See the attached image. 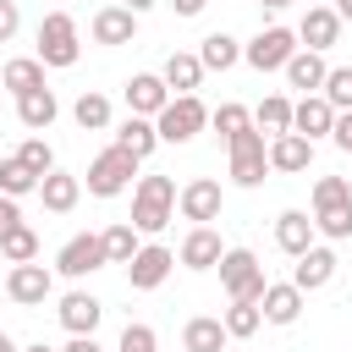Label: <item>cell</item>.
I'll return each mask as SVG.
<instances>
[{
  "label": "cell",
  "instance_id": "9c48e42d",
  "mask_svg": "<svg viewBox=\"0 0 352 352\" xmlns=\"http://www.w3.org/2000/svg\"><path fill=\"white\" fill-rule=\"evenodd\" d=\"M170 270H176V253H170V248H160V242H143V248H138V258L126 264V280H132V292H154Z\"/></svg>",
  "mask_w": 352,
  "mask_h": 352
},
{
  "label": "cell",
  "instance_id": "836d02e7",
  "mask_svg": "<svg viewBox=\"0 0 352 352\" xmlns=\"http://www.w3.org/2000/svg\"><path fill=\"white\" fill-rule=\"evenodd\" d=\"M138 248H143V242H138V226H110V231H104V258H110V264H132Z\"/></svg>",
  "mask_w": 352,
  "mask_h": 352
},
{
  "label": "cell",
  "instance_id": "d6a6232c",
  "mask_svg": "<svg viewBox=\"0 0 352 352\" xmlns=\"http://www.w3.org/2000/svg\"><path fill=\"white\" fill-rule=\"evenodd\" d=\"M72 121H77L82 132H104V126H110V99H104V94H82V99L72 104Z\"/></svg>",
  "mask_w": 352,
  "mask_h": 352
},
{
  "label": "cell",
  "instance_id": "d6986e66",
  "mask_svg": "<svg viewBox=\"0 0 352 352\" xmlns=\"http://www.w3.org/2000/svg\"><path fill=\"white\" fill-rule=\"evenodd\" d=\"M314 165V143L308 138H297V132H286V138H270V170H286V176H297V170H308Z\"/></svg>",
  "mask_w": 352,
  "mask_h": 352
},
{
  "label": "cell",
  "instance_id": "d590c367",
  "mask_svg": "<svg viewBox=\"0 0 352 352\" xmlns=\"http://www.w3.org/2000/svg\"><path fill=\"white\" fill-rule=\"evenodd\" d=\"M0 253H6L11 264H33V258H38V236H33V226H16L11 236H0Z\"/></svg>",
  "mask_w": 352,
  "mask_h": 352
},
{
  "label": "cell",
  "instance_id": "44dd1931",
  "mask_svg": "<svg viewBox=\"0 0 352 352\" xmlns=\"http://www.w3.org/2000/svg\"><path fill=\"white\" fill-rule=\"evenodd\" d=\"M275 242H280V253L302 258V253L314 248V220H308L302 209H286V214L275 220Z\"/></svg>",
  "mask_w": 352,
  "mask_h": 352
},
{
  "label": "cell",
  "instance_id": "d4e9b609",
  "mask_svg": "<svg viewBox=\"0 0 352 352\" xmlns=\"http://www.w3.org/2000/svg\"><path fill=\"white\" fill-rule=\"evenodd\" d=\"M231 336H226V319H214V314H198V319H187V330H182V346L187 352H220Z\"/></svg>",
  "mask_w": 352,
  "mask_h": 352
},
{
  "label": "cell",
  "instance_id": "8fae6325",
  "mask_svg": "<svg viewBox=\"0 0 352 352\" xmlns=\"http://www.w3.org/2000/svg\"><path fill=\"white\" fill-rule=\"evenodd\" d=\"M292 132L297 138H324V132H336V110H330V99L324 94H302L297 104H292Z\"/></svg>",
  "mask_w": 352,
  "mask_h": 352
},
{
  "label": "cell",
  "instance_id": "3957f363",
  "mask_svg": "<svg viewBox=\"0 0 352 352\" xmlns=\"http://www.w3.org/2000/svg\"><path fill=\"white\" fill-rule=\"evenodd\" d=\"M154 126H160V143H192V138L209 126V110H204L198 94H176V99L154 116Z\"/></svg>",
  "mask_w": 352,
  "mask_h": 352
},
{
  "label": "cell",
  "instance_id": "b9f144b4",
  "mask_svg": "<svg viewBox=\"0 0 352 352\" xmlns=\"http://www.w3.org/2000/svg\"><path fill=\"white\" fill-rule=\"evenodd\" d=\"M16 28H22L16 0H0V44H11V38H16Z\"/></svg>",
  "mask_w": 352,
  "mask_h": 352
},
{
  "label": "cell",
  "instance_id": "f5cc1de1",
  "mask_svg": "<svg viewBox=\"0 0 352 352\" xmlns=\"http://www.w3.org/2000/svg\"><path fill=\"white\" fill-rule=\"evenodd\" d=\"M308 6H330V0H308Z\"/></svg>",
  "mask_w": 352,
  "mask_h": 352
},
{
  "label": "cell",
  "instance_id": "f1b7e54d",
  "mask_svg": "<svg viewBox=\"0 0 352 352\" xmlns=\"http://www.w3.org/2000/svg\"><path fill=\"white\" fill-rule=\"evenodd\" d=\"M160 77H165V88L192 94V88L204 82V60H198V55H187V50H176V55L165 60V72H160Z\"/></svg>",
  "mask_w": 352,
  "mask_h": 352
},
{
  "label": "cell",
  "instance_id": "816d5d0a",
  "mask_svg": "<svg viewBox=\"0 0 352 352\" xmlns=\"http://www.w3.org/2000/svg\"><path fill=\"white\" fill-rule=\"evenodd\" d=\"M28 352H55V346H44V341H38V346H28Z\"/></svg>",
  "mask_w": 352,
  "mask_h": 352
},
{
  "label": "cell",
  "instance_id": "ac0fdd59",
  "mask_svg": "<svg viewBox=\"0 0 352 352\" xmlns=\"http://www.w3.org/2000/svg\"><path fill=\"white\" fill-rule=\"evenodd\" d=\"M336 280V253L330 248H308L302 258H297V270H292V286L297 292H319V286H330Z\"/></svg>",
  "mask_w": 352,
  "mask_h": 352
},
{
  "label": "cell",
  "instance_id": "30bf717a",
  "mask_svg": "<svg viewBox=\"0 0 352 352\" xmlns=\"http://www.w3.org/2000/svg\"><path fill=\"white\" fill-rule=\"evenodd\" d=\"M50 292H55V275H50L44 264H11V275H6V297H11V302L38 308Z\"/></svg>",
  "mask_w": 352,
  "mask_h": 352
},
{
  "label": "cell",
  "instance_id": "f907efd6",
  "mask_svg": "<svg viewBox=\"0 0 352 352\" xmlns=\"http://www.w3.org/2000/svg\"><path fill=\"white\" fill-rule=\"evenodd\" d=\"M0 352H16V341H11V336H6V330H0Z\"/></svg>",
  "mask_w": 352,
  "mask_h": 352
},
{
  "label": "cell",
  "instance_id": "9a60e30c",
  "mask_svg": "<svg viewBox=\"0 0 352 352\" xmlns=\"http://www.w3.org/2000/svg\"><path fill=\"white\" fill-rule=\"evenodd\" d=\"M176 258H182L187 270H214V264L226 258V248H220V231H214V226H192Z\"/></svg>",
  "mask_w": 352,
  "mask_h": 352
},
{
  "label": "cell",
  "instance_id": "f546056e",
  "mask_svg": "<svg viewBox=\"0 0 352 352\" xmlns=\"http://www.w3.org/2000/svg\"><path fill=\"white\" fill-rule=\"evenodd\" d=\"M253 126H258L264 138H286V132H292V99H286V94H270V99L253 110Z\"/></svg>",
  "mask_w": 352,
  "mask_h": 352
},
{
  "label": "cell",
  "instance_id": "4316f807",
  "mask_svg": "<svg viewBox=\"0 0 352 352\" xmlns=\"http://www.w3.org/2000/svg\"><path fill=\"white\" fill-rule=\"evenodd\" d=\"M55 116H60V104H55V94H50V88H38V94H22V99H16V121H22L28 132H44Z\"/></svg>",
  "mask_w": 352,
  "mask_h": 352
},
{
  "label": "cell",
  "instance_id": "ee69618b",
  "mask_svg": "<svg viewBox=\"0 0 352 352\" xmlns=\"http://www.w3.org/2000/svg\"><path fill=\"white\" fill-rule=\"evenodd\" d=\"M330 138H336V148H346V154H352V110H341V116H336V132H330Z\"/></svg>",
  "mask_w": 352,
  "mask_h": 352
},
{
  "label": "cell",
  "instance_id": "1f68e13d",
  "mask_svg": "<svg viewBox=\"0 0 352 352\" xmlns=\"http://www.w3.org/2000/svg\"><path fill=\"white\" fill-rule=\"evenodd\" d=\"M38 182H44V176H33L16 154L0 160V192H6V198H28V192H38Z\"/></svg>",
  "mask_w": 352,
  "mask_h": 352
},
{
  "label": "cell",
  "instance_id": "ab89813d",
  "mask_svg": "<svg viewBox=\"0 0 352 352\" xmlns=\"http://www.w3.org/2000/svg\"><path fill=\"white\" fill-rule=\"evenodd\" d=\"M341 198H352V182H346V176H319V182H314V209L341 204Z\"/></svg>",
  "mask_w": 352,
  "mask_h": 352
},
{
  "label": "cell",
  "instance_id": "7c38bea8",
  "mask_svg": "<svg viewBox=\"0 0 352 352\" xmlns=\"http://www.w3.org/2000/svg\"><path fill=\"white\" fill-rule=\"evenodd\" d=\"M170 99H176V94H170L165 77H154V72H138V77L126 82V110H132V116H148V121H154Z\"/></svg>",
  "mask_w": 352,
  "mask_h": 352
},
{
  "label": "cell",
  "instance_id": "484cf974",
  "mask_svg": "<svg viewBox=\"0 0 352 352\" xmlns=\"http://www.w3.org/2000/svg\"><path fill=\"white\" fill-rule=\"evenodd\" d=\"M0 88H11L16 99L22 94H38V88H50L44 82V60L33 55V60H6V72H0Z\"/></svg>",
  "mask_w": 352,
  "mask_h": 352
},
{
  "label": "cell",
  "instance_id": "c3c4849f",
  "mask_svg": "<svg viewBox=\"0 0 352 352\" xmlns=\"http://www.w3.org/2000/svg\"><path fill=\"white\" fill-rule=\"evenodd\" d=\"M336 16H341V22H352V0H336Z\"/></svg>",
  "mask_w": 352,
  "mask_h": 352
},
{
  "label": "cell",
  "instance_id": "74e56055",
  "mask_svg": "<svg viewBox=\"0 0 352 352\" xmlns=\"http://www.w3.org/2000/svg\"><path fill=\"white\" fill-rule=\"evenodd\" d=\"M209 121H214V132H220L226 143H231L236 132H248V126H253V116H248V104H220V110H214Z\"/></svg>",
  "mask_w": 352,
  "mask_h": 352
},
{
  "label": "cell",
  "instance_id": "8992f818",
  "mask_svg": "<svg viewBox=\"0 0 352 352\" xmlns=\"http://www.w3.org/2000/svg\"><path fill=\"white\" fill-rule=\"evenodd\" d=\"M297 50H302V44H297L292 28H258V38L242 44V60H248L253 72H286V60H292Z\"/></svg>",
  "mask_w": 352,
  "mask_h": 352
},
{
  "label": "cell",
  "instance_id": "7a4b0ae2",
  "mask_svg": "<svg viewBox=\"0 0 352 352\" xmlns=\"http://www.w3.org/2000/svg\"><path fill=\"white\" fill-rule=\"evenodd\" d=\"M220 270V286L231 292V302H264V270H258V258L248 253V248H226V258L214 264Z\"/></svg>",
  "mask_w": 352,
  "mask_h": 352
},
{
  "label": "cell",
  "instance_id": "7dc6e473",
  "mask_svg": "<svg viewBox=\"0 0 352 352\" xmlns=\"http://www.w3.org/2000/svg\"><path fill=\"white\" fill-rule=\"evenodd\" d=\"M121 6H126V11H138V16H143V11H148V6H154V0H121Z\"/></svg>",
  "mask_w": 352,
  "mask_h": 352
},
{
  "label": "cell",
  "instance_id": "277c9868",
  "mask_svg": "<svg viewBox=\"0 0 352 352\" xmlns=\"http://www.w3.org/2000/svg\"><path fill=\"white\" fill-rule=\"evenodd\" d=\"M226 154H231V182H236V187H258V182L270 176V148H264V132H258V126L236 132V138L226 143Z\"/></svg>",
  "mask_w": 352,
  "mask_h": 352
},
{
  "label": "cell",
  "instance_id": "5b68a950",
  "mask_svg": "<svg viewBox=\"0 0 352 352\" xmlns=\"http://www.w3.org/2000/svg\"><path fill=\"white\" fill-rule=\"evenodd\" d=\"M77 55H82L77 22H72L66 11H50V16L38 22V60H44V66H77Z\"/></svg>",
  "mask_w": 352,
  "mask_h": 352
},
{
  "label": "cell",
  "instance_id": "52a82bcc",
  "mask_svg": "<svg viewBox=\"0 0 352 352\" xmlns=\"http://www.w3.org/2000/svg\"><path fill=\"white\" fill-rule=\"evenodd\" d=\"M132 176H138V160H132L126 148H116V143H110V148L88 165V192H94V198H116V192H126V187H132Z\"/></svg>",
  "mask_w": 352,
  "mask_h": 352
},
{
  "label": "cell",
  "instance_id": "ffe728a7",
  "mask_svg": "<svg viewBox=\"0 0 352 352\" xmlns=\"http://www.w3.org/2000/svg\"><path fill=\"white\" fill-rule=\"evenodd\" d=\"M116 148H126L132 160H148V154L160 148V126H154L148 116H126L121 132H116Z\"/></svg>",
  "mask_w": 352,
  "mask_h": 352
},
{
  "label": "cell",
  "instance_id": "f6af8a7d",
  "mask_svg": "<svg viewBox=\"0 0 352 352\" xmlns=\"http://www.w3.org/2000/svg\"><path fill=\"white\" fill-rule=\"evenodd\" d=\"M204 6H209V0H170V11H176V16H198Z\"/></svg>",
  "mask_w": 352,
  "mask_h": 352
},
{
  "label": "cell",
  "instance_id": "603a6c76",
  "mask_svg": "<svg viewBox=\"0 0 352 352\" xmlns=\"http://www.w3.org/2000/svg\"><path fill=\"white\" fill-rule=\"evenodd\" d=\"M324 77H330V66L319 60V50H297V55L286 60V82H292V88H302V94H319V88H324Z\"/></svg>",
  "mask_w": 352,
  "mask_h": 352
},
{
  "label": "cell",
  "instance_id": "ba28073f",
  "mask_svg": "<svg viewBox=\"0 0 352 352\" xmlns=\"http://www.w3.org/2000/svg\"><path fill=\"white\" fill-rule=\"evenodd\" d=\"M99 264H110V258H104V236H88V231H82V236H72V242L55 253V270H60V275H72V280L94 275Z\"/></svg>",
  "mask_w": 352,
  "mask_h": 352
},
{
  "label": "cell",
  "instance_id": "8d00e7d4",
  "mask_svg": "<svg viewBox=\"0 0 352 352\" xmlns=\"http://www.w3.org/2000/svg\"><path fill=\"white\" fill-rule=\"evenodd\" d=\"M324 99H330V110L341 116V110H352V66H330V77H324V88H319Z\"/></svg>",
  "mask_w": 352,
  "mask_h": 352
},
{
  "label": "cell",
  "instance_id": "60d3db41",
  "mask_svg": "<svg viewBox=\"0 0 352 352\" xmlns=\"http://www.w3.org/2000/svg\"><path fill=\"white\" fill-rule=\"evenodd\" d=\"M116 352H160V336L148 330V324H126L121 330V346Z\"/></svg>",
  "mask_w": 352,
  "mask_h": 352
},
{
  "label": "cell",
  "instance_id": "2e32d148",
  "mask_svg": "<svg viewBox=\"0 0 352 352\" xmlns=\"http://www.w3.org/2000/svg\"><path fill=\"white\" fill-rule=\"evenodd\" d=\"M132 38H138V11H126V6L94 11V44H132Z\"/></svg>",
  "mask_w": 352,
  "mask_h": 352
},
{
  "label": "cell",
  "instance_id": "4fadbf2b",
  "mask_svg": "<svg viewBox=\"0 0 352 352\" xmlns=\"http://www.w3.org/2000/svg\"><path fill=\"white\" fill-rule=\"evenodd\" d=\"M176 209H182L187 220H198V226H209V220H220V182H209V176H198V182H187V187L176 192Z\"/></svg>",
  "mask_w": 352,
  "mask_h": 352
},
{
  "label": "cell",
  "instance_id": "7402d4cb",
  "mask_svg": "<svg viewBox=\"0 0 352 352\" xmlns=\"http://www.w3.org/2000/svg\"><path fill=\"white\" fill-rule=\"evenodd\" d=\"M258 308H264V319H270V324H292V319L302 314V292H297L292 280H270Z\"/></svg>",
  "mask_w": 352,
  "mask_h": 352
},
{
  "label": "cell",
  "instance_id": "5bb4252c",
  "mask_svg": "<svg viewBox=\"0 0 352 352\" xmlns=\"http://www.w3.org/2000/svg\"><path fill=\"white\" fill-rule=\"evenodd\" d=\"M55 314H60V324H66L72 336H94V330H99V319H104V302H99L94 292H66Z\"/></svg>",
  "mask_w": 352,
  "mask_h": 352
},
{
  "label": "cell",
  "instance_id": "6da1fadb",
  "mask_svg": "<svg viewBox=\"0 0 352 352\" xmlns=\"http://www.w3.org/2000/svg\"><path fill=\"white\" fill-rule=\"evenodd\" d=\"M170 209H176V182L170 176H143L132 187V226L138 231H165L170 226Z\"/></svg>",
  "mask_w": 352,
  "mask_h": 352
},
{
  "label": "cell",
  "instance_id": "cb8c5ba5",
  "mask_svg": "<svg viewBox=\"0 0 352 352\" xmlns=\"http://www.w3.org/2000/svg\"><path fill=\"white\" fill-rule=\"evenodd\" d=\"M77 192H82V182L66 176V170H50V176L38 182V198H44L50 214H72V209H77Z\"/></svg>",
  "mask_w": 352,
  "mask_h": 352
},
{
  "label": "cell",
  "instance_id": "7bdbcfd3",
  "mask_svg": "<svg viewBox=\"0 0 352 352\" xmlns=\"http://www.w3.org/2000/svg\"><path fill=\"white\" fill-rule=\"evenodd\" d=\"M16 226H22V209H16V198H6V192H0V236H11Z\"/></svg>",
  "mask_w": 352,
  "mask_h": 352
},
{
  "label": "cell",
  "instance_id": "83f0119b",
  "mask_svg": "<svg viewBox=\"0 0 352 352\" xmlns=\"http://www.w3.org/2000/svg\"><path fill=\"white\" fill-rule=\"evenodd\" d=\"M198 60H204V72H231V66L242 60V44H236L231 33H209V38L198 44Z\"/></svg>",
  "mask_w": 352,
  "mask_h": 352
},
{
  "label": "cell",
  "instance_id": "e575fe53",
  "mask_svg": "<svg viewBox=\"0 0 352 352\" xmlns=\"http://www.w3.org/2000/svg\"><path fill=\"white\" fill-rule=\"evenodd\" d=\"M258 324H264V308H258V302H231V308H226V336L248 341Z\"/></svg>",
  "mask_w": 352,
  "mask_h": 352
},
{
  "label": "cell",
  "instance_id": "4dcf8cb0",
  "mask_svg": "<svg viewBox=\"0 0 352 352\" xmlns=\"http://www.w3.org/2000/svg\"><path fill=\"white\" fill-rule=\"evenodd\" d=\"M314 231H324L330 242H346V236H352V198H341V204H324V209H314Z\"/></svg>",
  "mask_w": 352,
  "mask_h": 352
},
{
  "label": "cell",
  "instance_id": "681fc988",
  "mask_svg": "<svg viewBox=\"0 0 352 352\" xmlns=\"http://www.w3.org/2000/svg\"><path fill=\"white\" fill-rule=\"evenodd\" d=\"M258 6H264V11H286L292 0H258Z\"/></svg>",
  "mask_w": 352,
  "mask_h": 352
},
{
  "label": "cell",
  "instance_id": "bcb514c9",
  "mask_svg": "<svg viewBox=\"0 0 352 352\" xmlns=\"http://www.w3.org/2000/svg\"><path fill=\"white\" fill-rule=\"evenodd\" d=\"M66 352H104V346H99L94 336H72V341H66Z\"/></svg>",
  "mask_w": 352,
  "mask_h": 352
},
{
  "label": "cell",
  "instance_id": "e0dca14e",
  "mask_svg": "<svg viewBox=\"0 0 352 352\" xmlns=\"http://www.w3.org/2000/svg\"><path fill=\"white\" fill-rule=\"evenodd\" d=\"M297 38H302V50H330V44L341 38V16H336V6H308Z\"/></svg>",
  "mask_w": 352,
  "mask_h": 352
},
{
  "label": "cell",
  "instance_id": "f35d334b",
  "mask_svg": "<svg viewBox=\"0 0 352 352\" xmlns=\"http://www.w3.org/2000/svg\"><path fill=\"white\" fill-rule=\"evenodd\" d=\"M16 160H22L33 176H50V170H55V148H50L44 138H28V143L16 148Z\"/></svg>",
  "mask_w": 352,
  "mask_h": 352
}]
</instances>
